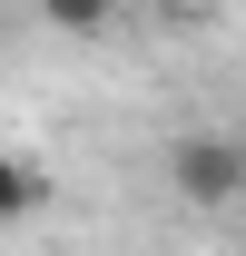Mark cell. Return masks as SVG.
<instances>
[{"label": "cell", "instance_id": "6da1fadb", "mask_svg": "<svg viewBox=\"0 0 246 256\" xmlns=\"http://www.w3.org/2000/svg\"><path fill=\"white\" fill-rule=\"evenodd\" d=\"M168 188H178V207H236L246 197V138L236 128H187L178 148H168Z\"/></svg>", "mask_w": 246, "mask_h": 256}, {"label": "cell", "instance_id": "7a4b0ae2", "mask_svg": "<svg viewBox=\"0 0 246 256\" xmlns=\"http://www.w3.org/2000/svg\"><path fill=\"white\" fill-rule=\"evenodd\" d=\"M40 197H50V178H40L20 148H0V226H20V217H40Z\"/></svg>", "mask_w": 246, "mask_h": 256}, {"label": "cell", "instance_id": "3957f363", "mask_svg": "<svg viewBox=\"0 0 246 256\" xmlns=\"http://www.w3.org/2000/svg\"><path fill=\"white\" fill-rule=\"evenodd\" d=\"M40 20H50V30H69V40H98L108 20H118V0H40Z\"/></svg>", "mask_w": 246, "mask_h": 256}]
</instances>
